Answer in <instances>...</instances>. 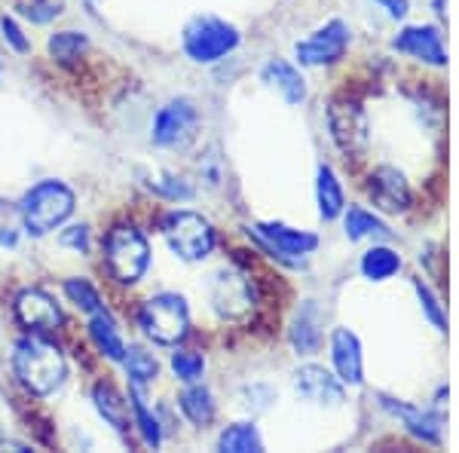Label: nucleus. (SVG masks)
Instances as JSON below:
<instances>
[{"mask_svg": "<svg viewBox=\"0 0 459 453\" xmlns=\"http://www.w3.org/2000/svg\"><path fill=\"white\" fill-rule=\"evenodd\" d=\"M13 374L25 392L47 398L68 380V359L47 334L25 331L13 346Z\"/></svg>", "mask_w": 459, "mask_h": 453, "instance_id": "f257e3e1", "label": "nucleus"}, {"mask_svg": "<svg viewBox=\"0 0 459 453\" xmlns=\"http://www.w3.org/2000/svg\"><path fill=\"white\" fill-rule=\"evenodd\" d=\"M19 221L22 230L34 240L56 233L71 221L74 209H77V193L58 178H43L34 187H28L19 199Z\"/></svg>", "mask_w": 459, "mask_h": 453, "instance_id": "f03ea898", "label": "nucleus"}, {"mask_svg": "<svg viewBox=\"0 0 459 453\" xmlns=\"http://www.w3.org/2000/svg\"><path fill=\"white\" fill-rule=\"evenodd\" d=\"M101 261L108 276L123 288L138 285L151 270V242L138 227L117 224L101 242Z\"/></svg>", "mask_w": 459, "mask_h": 453, "instance_id": "7ed1b4c3", "label": "nucleus"}, {"mask_svg": "<svg viewBox=\"0 0 459 453\" xmlns=\"http://www.w3.org/2000/svg\"><path fill=\"white\" fill-rule=\"evenodd\" d=\"M138 328L153 346L175 349L190 334V303L178 292H157L138 307Z\"/></svg>", "mask_w": 459, "mask_h": 453, "instance_id": "20e7f679", "label": "nucleus"}, {"mask_svg": "<svg viewBox=\"0 0 459 453\" xmlns=\"http://www.w3.org/2000/svg\"><path fill=\"white\" fill-rule=\"evenodd\" d=\"M162 240L169 242L172 255L184 264H203L209 261L218 248V233L209 218L190 209H175L162 218Z\"/></svg>", "mask_w": 459, "mask_h": 453, "instance_id": "39448f33", "label": "nucleus"}, {"mask_svg": "<svg viewBox=\"0 0 459 453\" xmlns=\"http://www.w3.org/2000/svg\"><path fill=\"white\" fill-rule=\"evenodd\" d=\"M242 34L233 22L218 16H194L181 31V49L194 65H214L236 53Z\"/></svg>", "mask_w": 459, "mask_h": 453, "instance_id": "423d86ee", "label": "nucleus"}, {"mask_svg": "<svg viewBox=\"0 0 459 453\" xmlns=\"http://www.w3.org/2000/svg\"><path fill=\"white\" fill-rule=\"evenodd\" d=\"M199 126H203V117H199L196 101L178 95V99H169L153 114L151 144L160 147V151H184V147L196 141Z\"/></svg>", "mask_w": 459, "mask_h": 453, "instance_id": "0eeeda50", "label": "nucleus"}, {"mask_svg": "<svg viewBox=\"0 0 459 453\" xmlns=\"http://www.w3.org/2000/svg\"><path fill=\"white\" fill-rule=\"evenodd\" d=\"M248 233L255 236V242L261 245L266 255H273L276 261L300 266L303 257H309L318 248V236L309 230L288 227L282 221H261V224L248 227Z\"/></svg>", "mask_w": 459, "mask_h": 453, "instance_id": "6e6552de", "label": "nucleus"}, {"mask_svg": "<svg viewBox=\"0 0 459 453\" xmlns=\"http://www.w3.org/2000/svg\"><path fill=\"white\" fill-rule=\"evenodd\" d=\"M350 43V25L343 19H331L322 28H316L307 40H300L294 47V56H298V65H303V68H325V65H337L346 56Z\"/></svg>", "mask_w": 459, "mask_h": 453, "instance_id": "1a4fd4ad", "label": "nucleus"}, {"mask_svg": "<svg viewBox=\"0 0 459 453\" xmlns=\"http://www.w3.org/2000/svg\"><path fill=\"white\" fill-rule=\"evenodd\" d=\"M328 129L331 138L346 157L359 160L368 151V141H371V126H368V114L361 105H355L350 99H334L328 108Z\"/></svg>", "mask_w": 459, "mask_h": 453, "instance_id": "9d476101", "label": "nucleus"}, {"mask_svg": "<svg viewBox=\"0 0 459 453\" xmlns=\"http://www.w3.org/2000/svg\"><path fill=\"white\" fill-rule=\"evenodd\" d=\"M13 313L22 328L31 334H53L65 318L58 301L43 288H22L13 301Z\"/></svg>", "mask_w": 459, "mask_h": 453, "instance_id": "9b49d317", "label": "nucleus"}, {"mask_svg": "<svg viewBox=\"0 0 459 453\" xmlns=\"http://www.w3.org/2000/svg\"><path fill=\"white\" fill-rule=\"evenodd\" d=\"M212 307L221 318H239L255 307V288L246 273L221 270L212 276Z\"/></svg>", "mask_w": 459, "mask_h": 453, "instance_id": "f8f14e48", "label": "nucleus"}, {"mask_svg": "<svg viewBox=\"0 0 459 453\" xmlns=\"http://www.w3.org/2000/svg\"><path fill=\"white\" fill-rule=\"evenodd\" d=\"M368 196H371L374 209L398 214L413 205V190L407 178L392 166H377L371 178H368Z\"/></svg>", "mask_w": 459, "mask_h": 453, "instance_id": "ddd939ff", "label": "nucleus"}, {"mask_svg": "<svg viewBox=\"0 0 459 453\" xmlns=\"http://www.w3.org/2000/svg\"><path fill=\"white\" fill-rule=\"evenodd\" d=\"M392 49L402 56H411L432 68H444L447 65V49H444V37L435 25H407L392 40Z\"/></svg>", "mask_w": 459, "mask_h": 453, "instance_id": "4468645a", "label": "nucleus"}, {"mask_svg": "<svg viewBox=\"0 0 459 453\" xmlns=\"http://www.w3.org/2000/svg\"><path fill=\"white\" fill-rule=\"evenodd\" d=\"M294 392L309 401V405H343L346 398V386L340 383L337 374H331V370H325L322 365H303L294 370Z\"/></svg>", "mask_w": 459, "mask_h": 453, "instance_id": "2eb2a0df", "label": "nucleus"}, {"mask_svg": "<svg viewBox=\"0 0 459 453\" xmlns=\"http://www.w3.org/2000/svg\"><path fill=\"white\" fill-rule=\"evenodd\" d=\"M380 405L386 407L389 414H395L402 420V426L411 432L413 438H420L423 444H432L438 448L441 444V432H444V417L432 407H417V405H407V401H398L392 396H380Z\"/></svg>", "mask_w": 459, "mask_h": 453, "instance_id": "dca6fc26", "label": "nucleus"}, {"mask_svg": "<svg viewBox=\"0 0 459 453\" xmlns=\"http://www.w3.org/2000/svg\"><path fill=\"white\" fill-rule=\"evenodd\" d=\"M331 365L343 386H361L365 383V355H361L359 334L350 328L331 331Z\"/></svg>", "mask_w": 459, "mask_h": 453, "instance_id": "f3484780", "label": "nucleus"}, {"mask_svg": "<svg viewBox=\"0 0 459 453\" xmlns=\"http://www.w3.org/2000/svg\"><path fill=\"white\" fill-rule=\"evenodd\" d=\"M89 398H92L99 417L105 420V426H110L117 435H123V438L129 435V429H132L129 401H126L120 392L114 389V386H110L108 380L92 383V392H89Z\"/></svg>", "mask_w": 459, "mask_h": 453, "instance_id": "a211bd4d", "label": "nucleus"}, {"mask_svg": "<svg viewBox=\"0 0 459 453\" xmlns=\"http://www.w3.org/2000/svg\"><path fill=\"white\" fill-rule=\"evenodd\" d=\"M261 80L270 89H276L288 105L307 101V80H303V74L298 71V65L285 62V58H270L261 71Z\"/></svg>", "mask_w": 459, "mask_h": 453, "instance_id": "6ab92c4d", "label": "nucleus"}, {"mask_svg": "<svg viewBox=\"0 0 459 453\" xmlns=\"http://www.w3.org/2000/svg\"><path fill=\"white\" fill-rule=\"evenodd\" d=\"M86 334H89V340H92V346L99 349V355H105L108 362L120 365L123 355H126V340H123V334H120V325H117V318L110 316L108 309L89 316Z\"/></svg>", "mask_w": 459, "mask_h": 453, "instance_id": "aec40b11", "label": "nucleus"}, {"mask_svg": "<svg viewBox=\"0 0 459 453\" xmlns=\"http://www.w3.org/2000/svg\"><path fill=\"white\" fill-rule=\"evenodd\" d=\"M343 233L350 242H361V240H374V242H389L392 230L380 214H374L365 205H346L343 209Z\"/></svg>", "mask_w": 459, "mask_h": 453, "instance_id": "412c9836", "label": "nucleus"}, {"mask_svg": "<svg viewBox=\"0 0 459 453\" xmlns=\"http://www.w3.org/2000/svg\"><path fill=\"white\" fill-rule=\"evenodd\" d=\"M288 337H291V346L298 349V355L318 353L325 334H322V316H318L316 301H303L300 303V309H298V316H294Z\"/></svg>", "mask_w": 459, "mask_h": 453, "instance_id": "4be33fe9", "label": "nucleus"}, {"mask_svg": "<svg viewBox=\"0 0 459 453\" xmlns=\"http://www.w3.org/2000/svg\"><path fill=\"white\" fill-rule=\"evenodd\" d=\"M178 407L194 426H212L218 417V401H214L209 386H203V380L196 383H184V389L178 392Z\"/></svg>", "mask_w": 459, "mask_h": 453, "instance_id": "5701e85b", "label": "nucleus"}, {"mask_svg": "<svg viewBox=\"0 0 459 453\" xmlns=\"http://www.w3.org/2000/svg\"><path fill=\"white\" fill-rule=\"evenodd\" d=\"M316 205H318V218L322 221H337L346 209L343 184H340L334 169L325 166V162L316 169Z\"/></svg>", "mask_w": 459, "mask_h": 453, "instance_id": "b1692460", "label": "nucleus"}, {"mask_svg": "<svg viewBox=\"0 0 459 453\" xmlns=\"http://www.w3.org/2000/svg\"><path fill=\"white\" fill-rule=\"evenodd\" d=\"M129 414H132V426L138 429L142 441L147 444V448L157 450L162 444V423H160L157 414L151 411V405H147L144 386L129 383Z\"/></svg>", "mask_w": 459, "mask_h": 453, "instance_id": "393cba45", "label": "nucleus"}, {"mask_svg": "<svg viewBox=\"0 0 459 453\" xmlns=\"http://www.w3.org/2000/svg\"><path fill=\"white\" fill-rule=\"evenodd\" d=\"M144 187L151 193H157L160 199H169V203H190L196 196L194 184L184 175L172 172V169H151V172H142Z\"/></svg>", "mask_w": 459, "mask_h": 453, "instance_id": "a878e982", "label": "nucleus"}, {"mask_svg": "<svg viewBox=\"0 0 459 453\" xmlns=\"http://www.w3.org/2000/svg\"><path fill=\"white\" fill-rule=\"evenodd\" d=\"M359 270L368 282H389L392 276L402 273V255L395 248H389V245H371L361 255Z\"/></svg>", "mask_w": 459, "mask_h": 453, "instance_id": "bb28decb", "label": "nucleus"}, {"mask_svg": "<svg viewBox=\"0 0 459 453\" xmlns=\"http://www.w3.org/2000/svg\"><path fill=\"white\" fill-rule=\"evenodd\" d=\"M120 365H123V370H126V380L135 383V386H144V389L160 377V362H157V355H153L147 346H138V344L126 346V355H123Z\"/></svg>", "mask_w": 459, "mask_h": 453, "instance_id": "cd10ccee", "label": "nucleus"}, {"mask_svg": "<svg viewBox=\"0 0 459 453\" xmlns=\"http://www.w3.org/2000/svg\"><path fill=\"white\" fill-rule=\"evenodd\" d=\"M218 450L224 453H261L264 438L255 423H230L218 438Z\"/></svg>", "mask_w": 459, "mask_h": 453, "instance_id": "c85d7f7f", "label": "nucleus"}, {"mask_svg": "<svg viewBox=\"0 0 459 453\" xmlns=\"http://www.w3.org/2000/svg\"><path fill=\"white\" fill-rule=\"evenodd\" d=\"M62 292H65V297H68L71 307L80 309L83 316H92V313L108 309L105 301H101V292L86 276H68L62 282Z\"/></svg>", "mask_w": 459, "mask_h": 453, "instance_id": "c756f323", "label": "nucleus"}, {"mask_svg": "<svg viewBox=\"0 0 459 453\" xmlns=\"http://www.w3.org/2000/svg\"><path fill=\"white\" fill-rule=\"evenodd\" d=\"M47 49L53 62L71 65L89 49V37L83 31H56V34H49Z\"/></svg>", "mask_w": 459, "mask_h": 453, "instance_id": "7c9ffc66", "label": "nucleus"}, {"mask_svg": "<svg viewBox=\"0 0 459 453\" xmlns=\"http://www.w3.org/2000/svg\"><path fill=\"white\" fill-rule=\"evenodd\" d=\"M169 368H172L175 380L181 383H196L205 377V355L196 353V349H181L175 346L172 359H169Z\"/></svg>", "mask_w": 459, "mask_h": 453, "instance_id": "2f4dec72", "label": "nucleus"}, {"mask_svg": "<svg viewBox=\"0 0 459 453\" xmlns=\"http://www.w3.org/2000/svg\"><path fill=\"white\" fill-rule=\"evenodd\" d=\"M413 288H417V297H420V307H423V316L429 318V322H432L435 331L444 334V331H447V313H444V303L438 301V297H435V292L420 276L413 279Z\"/></svg>", "mask_w": 459, "mask_h": 453, "instance_id": "473e14b6", "label": "nucleus"}, {"mask_svg": "<svg viewBox=\"0 0 459 453\" xmlns=\"http://www.w3.org/2000/svg\"><path fill=\"white\" fill-rule=\"evenodd\" d=\"M19 13L34 25H49L62 16V0H28V4H19Z\"/></svg>", "mask_w": 459, "mask_h": 453, "instance_id": "72a5a7b5", "label": "nucleus"}, {"mask_svg": "<svg viewBox=\"0 0 459 453\" xmlns=\"http://www.w3.org/2000/svg\"><path fill=\"white\" fill-rule=\"evenodd\" d=\"M0 37H4V43L13 53H19V56L31 53V37L25 34V28L13 16H0Z\"/></svg>", "mask_w": 459, "mask_h": 453, "instance_id": "f704fd0d", "label": "nucleus"}, {"mask_svg": "<svg viewBox=\"0 0 459 453\" xmlns=\"http://www.w3.org/2000/svg\"><path fill=\"white\" fill-rule=\"evenodd\" d=\"M58 245H65V248H74L77 255H89V251H92V230H89V224L65 227L62 233H58Z\"/></svg>", "mask_w": 459, "mask_h": 453, "instance_id": "c9c22d12", "label": "nucleus"}, {"mask_svg": "<svg viewBox=\"0 0 459 453\" xmlns=\"http://www.w3.org/2000/svg\"><path fill=\"white\" fill-rule=\"evenodd\" d=\"M392 19H404L411 13V0H377Z\"/></svg>", "mask_w": 459, "mask_h": 453, "instance_id": "e433bc0d", "label": "nucleus"}, {"mask_svg": "<svg viewBox=\"0 0 459 453\" xmlns=\"http://www.w3.org/2000/svg\"><path fill=\"white\" fill-rule=\"evenodd\" d=\"M16 242H19L16 230H6V233H0V245H6V248H16Z\"/></svg>", "mask_w": 459, "mask_h": 453, "instance_id": "4c0bfd02", "label": "nucleus"}]
</instances>
